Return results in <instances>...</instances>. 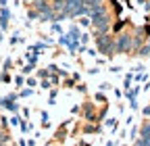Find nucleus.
Wrapping results in <instances>:
<instances>
[{
	"mask_svg": "<svg viewBox=\"0 0 150 146\" xmlns=\"http://www.w3.org/2000/svg\"><path fill=\"white\" fill-rule=\"evenodd\" d=\"M96 44H98V50L104 52V54H110L112 50H115V42H112L110 35H98Z\"/></svg>",
	"mask_w": 150,
	"mask_h": 146,
	"instance_id": "f257e3e1",
	"label": "nucleus"
},
{
	"mask_svg": "<svg viewBox=\"0 0 150 146\" xmlns=\"http://www.w3.org/2000/svg\"><path fill=\"white\" fill-rule=\"evenodd\" d=\"M92 23H94V27H96L98 31H106L110 19H108L106 13H100V15H92Z\"/></svg>",
	"mask_w": 150,
	"mask_h": 146,
	"instance_id": "f03ea898",
	"label": "nucleus"
},
{
	"mask_svg": "<svg viewBox=\"0 0 150 146\" xmlns=\"http://www.w3.org/2000/svg\"><path fill=\"white\" fill-rule=\"evenodd\" d=\"M131 46H134V40L129 38V33H121L119 40H117V44H115V50L117 52H127Z\"/></svg>",
	"mask_w": 150,
	"mask_h": 146,
	"instance_id": "7ed1b4c3",
	"label": "nucleus"
},
{
	"mask_svg": "<svg viewBox=\"0 0 150 146\" xmlns=\"http://www.w3.org/2000/svg\"><path fill=\"white\" fill-rule=\"evenodd\" d=\"M86 6L90 9V15H100V13H104L102 0H86Z\"/></svg>",
	"mask_w": 150,
	"mask_h": 146,
	"instance_id": "20e7f679",
	"label": "nucleus"
},
{
	"mask_svg": "<svg viewBox=\"0 0 150 146\" xmlns=\"http://www.w3.org/2000/svg\"><path fill=\"white\" fill-rule=\"evenodd\" d=\"M140 138L146 142V140H150V121H146L144 123V127H142V130H140Z\"/></svg>",
	"mask_w": 150,
	"mask_h": 146,
	"instance_id": "39448f33",
	"label": "nucleus"
},
{
	"mask_svg": "<svg viewBox=\"0 0 150 146\" xmlns=\"http://www.w3.org/2000/svg\"><path fill=\"white\" fill-rule=\"evenodd\" d=\"M138 54H140V57H150V46H148V44H146V46H142Z\"/></svg>",
	"mask_w": 150,
	"mask_h": 146,
	"instance_id": "423d86ee",
	"label": "nucleus"
},
{
	"mask_svg": "<svg viewBox=\"0 0 150 146\" xmlns=\"http://www.w3.org/2000/svg\"><path fill=\"white\" fill-rule=\"evenodd\" d=\"M61 44H65V46H71V38L69 35H61V40H59Z\"/></svg>",
	"mask_w": 150,
	"mask_h": 146,
	"instance_id": "0eeeda50",
	"label": "nucleus"
},
{
	"mask_svg": "<svg viewBox=\"0 0 150 146\" xmlns=\"http://www.w3.org/2000/svg\"><path fill=\"white\" fill-rule=\"evenodd\" d=\"M134 146H146V142H144V140H142V138H138V142H136V144H134Z\"/></svg>",
	"mask_w": 150,
	"mask_h": 146,
	"instance_id": "6e6552de",
	"label": "nucleus"
},
{
	"mask_svg": "<svg viewBox=\"0 0 150 146\" xmlns=\"http://www.w3.org/2000/svg\"><path fill=\"white\" fill-rule=\"evenodd\" d=\"M144 115H146V117H150V104H148V106L144 108Z\"/></svg>",
	"mask_w": 150,
	"mask_h": 146,
	"instance_id": "1a4fd4ad",
	"label": "nucleus"
},
{
	"mask_svg": "<svg viewBox=\"0 0 150 146\" xmlns=\"http://www.w3.org/2000/svg\"><path fill=\"white\" fill-rule=\"evenodd\" d=\"M146 11L150 13V0H148V2H146Z\"/></svg>",
	"mask_w": 150,
	"mask_h": 146,
	"instance_id": "9d476101",
	"label": "nucleus"
},
{
	"mask_svg": "<svg viewBox=\"0 0 150 146\" xmlns=\"http://www.w3.org/2000/svg\"><path fill=\"white\" fill-rule=\"evenodd\" d=\"M138 2H144V4H146V2H148V0H138Z\"/></svg>",
	"mask_w": 150,
	"mask_h": 146,
	"instance_id": "9b49d317",
	"label": "nucleus"
},
{
	"mask_svg": "<svg viewBox=\"0 0 150 146\" xmlns=\"http://www.w3.org/2000/svg\"><path fill=\"white\" fill-rule=\"evenodd\" d=\"M0 146H4V144H2V142H0Z\"/></svg>",
	"mask_w": 150,
	"mask_h": 146,
	"instance_id": "f8f14e48",
	"label": "nucleus"
}]
</instances>
